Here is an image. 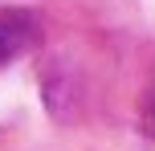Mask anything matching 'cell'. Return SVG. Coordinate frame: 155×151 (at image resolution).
<instances>
[{"mask_svg":"<svg viewBox=\"0 0 155 151\" xmlns=\"http://www.w3.org/2000/svg\"><path fill=\"white\" fill-rule=\"evenodd\" d=\"M33 41H37V21L29 12H4L0 16V70L12 57H21Z\"/></svg>","mask_w":155,"mask_h":151,"instance_id":"6da1fadb","label":"cell"}]
</instances>
